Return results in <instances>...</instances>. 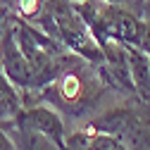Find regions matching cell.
Wrapping results in <instances>:
<instances>
[{
    "label": "cell",
    "instance_id": "1",
    "mask_svg": "<svg viewBox=\"0 0 150 150\" xmlns=\"http://www.w3.org/2000/svg\"><path fill=\"white\" fill-rule=\"evenodd\" d=\"M110 91V86L100 79L96 67H88V62L79 55H69V62L64 71L55 79L50 86H45L38 93L24 91V96H33L36 103H48L57 112H64L69 119H86L93 117L96 110L103 100V96Z\"/></svg>",
    "mask_w": 150,
    "mask_h": 150
},
{
    "label": "cell",
    "instance_id": "2",
    "mask_svg": "<svg viewBox=\"0 0 150 150\" xmlns=\"http://www.w3.org/2000/svg\"><path fill=\"white\" fill-rule=\"evenodd\" d=\"M83 129L115 134L129 145V150H150V103L138 100L112 107L98 117H88Z\"/></svg>",
    "mask_w": 150,
    "mask_h": 150
},
{
    "label": "cell",
    "instance_id": "3",
    "mask_svg": "<svg viewBox=\"0 0 150 150\" xmlns=\"http://www.w3.org/2000/svg\"><path fill=\"white\" fill-rule=\"evenodd\" d=\"M10 124L26 129V131H36V134H43L45 138H50L60 150H67V129H64V119L52 105H29L22 107L12 119H7Z\"/></svg>",
    "mask_w": 150,
    "mask_h": 150
},
{
    "label": "cell",
    "instance_id": "4",
    "mask_svg": "<svg viewBox=\"0 0 150 150\" xmlns=\"http://www.w3.org/2000/svg\"><path fill=\"white\" fill-rule=\"evenodd\" d=\"M0 67L7 74V79L12 81V86L29 91L33 83V69L31 62L26 60V55L19 48V41H17V33L14 26L7 24L3 38H0Z\"/></svg>",
    "mask_w": 150,
    "mask_h": 150
},
{
    "label": "cell",
    "instance_id": "5",
    "mask_svg": "<svg viewBox=\"0 0 150 150\" xmlns=\"http://www.w3.org/2000/svg\"><path fill=\"white\" fill-rule=\"evenodd\" d=\"M67 150H129V145L105 131H91V129H79L67 136Z\"/></svg>",
    "mask_w": 150,
    "mask_h": 150
},
{
    "label": "cell",
    "instance_id": "6",
    "mask_svg": "<svg viewBox=\"0 0 150 150\" xmlns=\"http://www.w3.org/2000/svg\"><path fill=\"white\" fill-rule=\"evenodd\" d=\"M124 48H126V57H129L131 81L136 86L138 98L143 103H150V57L136 45H124Z\"/></svg>",
    "mask_w": 150,
    "mask_h": 150
},
{
    "label": "cell",
    "instance_id": "7",
    "mask_svg": "<svg viewBox=\"0 0 150 150\" xmlns=\"http://www.w3.org/2000/svg\"><path fill=\"white\" fill-rule=\"evenodd\" d=\"M0 126L7 131V136H10V141L14 143L17 150H60L57 145H55L50 138H45L43 134H36V131L19 129V126L10 124L7 119H5V122H0Z\"/></svg>",
    "mask_w": 150,
    "mask_h": 150
},
{
    "label": "cell",
    "instance_id": "8",
    "mask_svg": "<svg viewBox=\"0 0 150 150\" xmlns=\"http://www.w3.org/2000/svg\"><path fill=\"white\" fill-rule=\"evenodd\" d=\"M14 10L19 12L24 19L36 22L45 10V0H14Z\"/></svg>",
    "mask_w": 150,
    "mask_h": 150
},
{
    "label": "cell",
    "instance_id": "9",
    "mask_svg": "<svg viewBox=\"0 0 150 150\" xmlns=\"http://www.w3.org/2000/svg\"><path fill=\"white\" fill-rule=\"evenodd\" d=\"M141 17L150 24V0H143V14H141Z\"/></svg>",
    "mask_w": 150,
    "mask_h": 150
},
{
    "label": "cell",
    "instance_id": "10",
    "mask_svg": "<svg viewBox=\"0 0 150 150\" xmlns=\"http://www.w3.org/2000/svg\"><path fill=\"white\" fill-rule=\"evenodd\" d=\"M76 3H81V0H76Z\"/></svg>",
    "mask_w": 150,
    "mask_h": 150
},
{
    "label": "cell",
    "instance_id": "11",
    "mask_svg": "<svg viewBox=\"0 0 150 150\" xmlns=\"http://www.w3.org/2000/svg\"><path fill=\"white\" fill-rule=\"evenodd\" d=\"M148 57H150V55H148Z\"/></svg>",
    "mask_w": 150,
    "mask_h": 150
}]
</instances>
